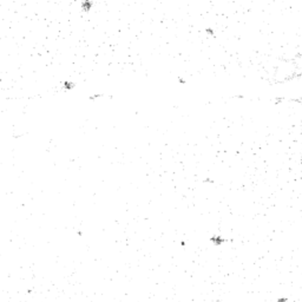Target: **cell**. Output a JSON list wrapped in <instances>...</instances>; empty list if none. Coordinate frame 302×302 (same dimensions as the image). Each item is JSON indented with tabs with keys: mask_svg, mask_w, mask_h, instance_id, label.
I'll return each instance as SVG.
<instances>
[{
	"mask_svg": "<svg viewBox=\"0 0 302 302\" xmlns=\"http://www.w3.org/2000/svg\"><path fill=\"white\" fill-rule=\"evenodd\" d=\"M211 240H212L215 243H217V244H220V243H222V242H224V241H225V240H221L220 237H214V238H211Z\"/></svg>",
	"mask_w": 302,
	"mask_h": 302,
	"instance_id": "cell-1",
	"label": "cell"
},
{
	"mask_svg": "<svg viewBox=\"0 0 302 302\" xmlns=\"http://www.w3.org/2000/svg\"><path fill=\"white\" fill-rule=\"evenodd\" d=\"M301 164H302V159H301Z\"/></svg>",
	"mask_w": 302,
	"mask_h": 302,
	"instance_id": "cell-2",
	"label": "cell"
}]
</instances>
